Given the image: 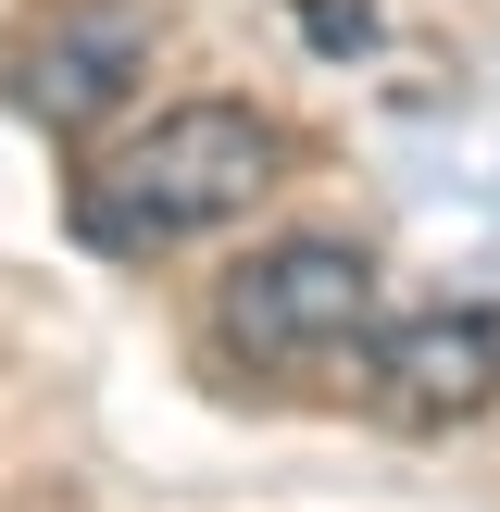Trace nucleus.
<instances>
[{"instance_id": "obj_1", "label": "nucleus", "mask_w": 500, "mask_h": 512, "mask_svg": "<svg viewBox=\"0 0 500 512\" xmlns=\"http://www.w3.org/2000/svg\"><path fill=\"white\" fill-rule=\"evenodd\" d=\"M275 175H288L275 113H250V100H175V113H150V138H125L113 163L88 175L75 225H88L100 250H175V238L238 225Z\"/></svg>"}, {"instance_id": "obj_2", "label": "nucleus", "mask_w": 500, "mask_h": 512, "mask_svg": "<svg viewBox=\"0 0 500 512\" xmlns=\"http://www.w3.org/2000/svg\"><path fill=\"white\" fill-rule=\"evenodd\" d=\"M213 338L238 350V363H263V375L375 350L388 338V325H375V250H350V238H275V250H250V263L225 275V300H213Z\"/></svg>"}, {"instance_id": "obj_3", "label": "nucleus", "mask_w": 500, "mask_h": 512, "mask_svg": "<svg viewBox=\"0 0 500 512\" xmlns=\"http://www.w3.org/2000/svg\"><path fill=\"white\" fill-rule=\"evenodd\" d=\"M375 363V400L400 425H475L500 413V300H450V313H413L363 350Z\"/></svg>"}, {"instance_id": "obj_4", "label": "nucleus", "mask_w": 500, "mask_h": 512, "mask_svg": "<svg viewBox=\"0 0 500 512\" xmlns=\"http://www.w3.org/2000/svg\"><path fill=\"white\" fill-rule=\"evenodd\" d=\"M138 63H150V13L138 0H75V13H50L38 38L13 50V88H25V113H38L50 138H75V125H100L138 88Z\"/></svg>"}]
</instances>
